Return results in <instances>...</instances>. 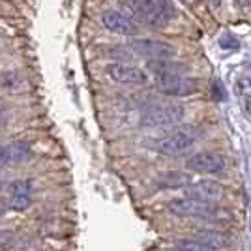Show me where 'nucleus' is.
Wrapping results in <instances>:
<instances>
[{"instance_id": "obj_9", "label": "nucleus", "mask_w": 251, "mask_h": 251, "mask_svg": "<svg viewBox=\"0 0 251 251\" xmlns=\"http://www.w3.org/2000/svg\"><path fill=\"white\" fill-rule=\"evenodd\" d=\"M188 165L197 173H208V175H216L225 169V159L220 154L214 152H201L195 156L189 157Z\"/></svg>"}, {"instance_id": "obj_14", "label": "nucleus", "mask_w": 251, "mask_h": 251, "mask_svg": "<svg viewBox=\"0 0 251 251\" xmlns=\"http://www.w3.org/2000/svg\"><path fill=\"white\" fill-rule=\"evenodd\" d=\"M191 182V176L186 175V173H169L163 178H159V188H165V189H176L182 188V186H188Z\"/></svg>"}, {"instance_id": "obj_4", "label": "nucleus", "mask_w": 251, "mask_h": 251, "mask_svg": "<svg viewBox=\"0 0 251 251\" xmlns=\"http://www.w3.org/2000/svg\"><path fill=\"white\" fill-rule=\"evenodd\" d=\"M169 210L176 216L182 218H201V220H216L218 210L212 206V202H204V201L191 199V197H184V199H173L169 202Z\"/></svg>"}, {"instance_id": "obj_10", "label": "nucleus", "mask_w": 251, "mask_h": 251, "mask_svg": "<svg viewBox=\"0 0 251 251\" xmlns=\"http://www.w3.org/2000/svg\"><path fill=\"white\" fill-rule=\"evenodd\" d=\"M101 23L107 30L115 32V34H122V36H135L137 34V25L129 17L122 15L120 11H105L101 15Z\"/></svg>"}, {"instance_id": "obj_7", "label": "nucleus", "mask_w": 251, "mask_h": 251, "mask_svg": "<svg viewBox=\"0 0 251 251\" xmlns=\"http://www.w3.org/2000/svg\"><path fill=\"white\" fill-rule=\"evenodd\" d=\"M223 195H225L223 186L218 184V182H214V180H201V182H195L193 186H189L186 189V197L204 201V202H212V204L223 199Z\"/></svg>"}, {"instance_id": "obj_8", "label": "nucleus", "mask_w": 251, "mask_h": 251, "mask_svg": "<svg viewBox=\"0 0 251 251\" xmlns=\"http://www.w3.org/2000/svg\"><path fill=\"white\" fill-rule=\"evenodd\" d=\"M32 195H34V186L32 180H17L10 188V208L23 212L32 204Z\"/></svg>"}, {"instance_id": "obj_11", "label": "nucleus", "mask_w": 251, "mask_h": 251, "mask_svg": "<svg viewBox=\"0 0 251 251\" xmlns=\"http://www.w3.org/2000/svg\"><path fill=\"white\" fill-rule=\"evenodd\" d=\"M131 47H133V51L147 58H152V60H165L175 54V49L169 43L154 42V40H141V42L131 43Z\"/></svg>"}, {"instance_id": "obj_23", "label": "nucleus", "mask_w": 251, "mask_h": 251, "mask_svg": "<svg viewBox=\"0 0 251 251\" xmlns=\"http://www.w3.org/2000/svg\"><path fill=\"white\" fill-rule=\"evenodd\" d=\"M0 189H2V188H0Z\"/></svg>"}, {"instance_id": "obj_13", "label": "nucleus", "mask_w": 251, "mask_h": 251, "mask_svg": "<svg viewBox=\"0 0 251 251\" xmlns=\"http://www.w3.org/2000/svg\"><path fill=\"white\" fill-rule=\"evenodd\" d=\"M195 238L204 242L212 250H227L230 246V238L221 230H197Z\"/></svg>"}, {"instance_id": "obj_18", "label": "nucleus", "mask_w": 251, "mask_h": 251, "mask_svg": "<svg viewBox=\"0 0 251 251\" xmlns=\"http://www.w3.org/2000/svg\"><path fill=\"white\" fill-rule=\"evenodd\" d=\"M214 94H216V100H225L227 96H225V92H223V86H221V83H216L214 84Z\"/></svg>"}, {"instance_id": "obj_16", "label": "nucleus", "mask_w": 251, "mask_h": 251, "mask_svg": "<svg viewBox=\"0 0 251 251\" xmlns=\"http://www.w3.org/2000/svg\"><path fill=\"white\" fill-rule=\"evenodd\" d=\"M236 90H238V94L244 96V98H250L251 96V79L250 77H240L238 83H236Z\"/></svg>"}, {"instance_id": "obj_21", "label": "nucleus", "mask_w": 251, "mask_h": 251, "mask_svg": "<svg viewBox=\"0 0 251 251\" xmlns=\"http://www.w3.org/2000/svg\"><path fill=\"white\" fill-rule=\"evenodd\" d=\"M246 109H248V113L251 115V101H248V103H246Z\"/></svg>"}, {"instance_id": "obj_22", "label": "nucleus", "mask_w": 251, "mask_h": 251, "mask_svg": "<svg viewBox=\"0 0 251 251\" xmlns=\"http://www.w3.org/2000/svg\"><path fill=\"white\" fill-rule=\"evenodd\" d=\"M0 251H4V248H0Z\"/></svg>"}, {"instance_id": "obj_15", "label": "nucleus", "mask_w": 251, "mask_h": 251, "mask_svg": "<svg viewBox=\"0 0 251 251\" xmlns=\"http://www.w3.org/2000/svg\"><path fill=\"white\" fill-rule=\"evenodd\" d=\"M175 250L176 251H216L204 242L197 240V238H180L175 242Z\"/></svg>"}, {"instance_id": "obj_19", "label": "nucleus", "mask_w": 251, "mask_h": 251, "mask_svg": "<svg viewBox=\"0 0 251 251\" xmlns=\"http://www.w3.org/2000/svg\"><path fill=\"white\" fill-rule=\"evenodd\" d=\"M4 156H6V147H0V167H4V165H6Z\"/></svg>"}, {"instance_id": "obj_3", "label": "nucleus", "mask_w": 251, "mask_h": 251, "mask_svg": "<svg viewBox=\"0 0 251 251\" xmlns=\"http://www.w3.org/2000/svg\"><path fill=\"white\" fill-rule=\"evenodd\" d=\"M195 141H197L195 131L191 127H184V129H176L175 133L157 139L154 148L163 156H182L193 148Z\"/></svg>"}, {"instance_id": "obj_2", "label": "nucleus", "mask_w": 251, "mask_h": 251, "mask_svg": "<svg viewBox=\"0 0 251 251\" xmlns=\"http://www.w3.org/2000/svg\"><path fill=\"white\" fill-rule=\"evenodd\" d=\"M133 10L141 21L150 26H165L173 17L167 0H133Z\"/></svg>"}, {"instance_id": "obj_17", "label": "nucleus", "mask_w": 251, "mask_h": 251, "mask_svg": "<svg viewBox=\"0 0 251 251\" xmlns=\"http://www.w3.org/2000/svg\"><path fill=\"white\" fill-rule=\"evenodd\" d=\"M220 45L223 49H238V40H234L230 36H225V38L220 40Z\"/></svg>"}, {"instance_id": "obj_20", "label": "nucleus", "mask_w": 251, "mask_h": 251, "mask_svg": "<svg viewBox=\"0 0 251 251\" xmlns=\"http://www.w3.org/2000/svg\"><path fill=\"white\" fill-rule=\"evenodd\" d=\"M4 124H6V115H4V111L0 109V129L4 127Z\"/></svg>"}, {"instance_id": "obj_1", "label": "nucleus", "mask_w": 251, "mask_h": 251, "mask_svg": "<svg viewBox=\"0 0 251 251\" xmlns=\"http://www.w3.org/2000/svg\"><path fill=\"white\" fill-rule=\"evenodd\" d=\"M186 111L178 103H156L150 105L141 122L147 127H167V126H176L184 120Z\"/></svg>"}, {"instance_id": "obj_6", "label": "nucleus", "mask_w": 251, "mask_h": 251, "mask_svg": "<svg viewBox=\"0 0 251 251\" xmlns=\"http://www.w3.org/2000/svg\"><path fill=\"white\" fill-rule=\"evenodd\" d=\"M105 72L113 81L120 84H145L148 81L147 74L143 70H139L135 66H127V64H109Z\"/></svg>"}, {"instance_id": "obj_12", "label": "nucleus", "mask_w": 251, "mask_h": 251, "mask_svg": "<svg viewBox=\"0 0 251 251\" xmlns=\"http://www.w3.org/2000/svg\"><path fill=\"white\" fill-rule=\"evenodd\" d=\"M30 147L25 143V141H13L6 147V156H4V161L6 165H17V163H23L30 157Z\"/></svg>"}, {"instance_id": "obj_5", "label": "nucleus", "mask_w": 251, "mask_h": 251, "mask_svg": "<svg viewBox=\"0 0 251 251\" xmlns=\"http://www.w3.org/2000/svg\"><path fill=\"white\" fill-rule=\"evenodd\" d=\"M157 88L169 96H189L197 92V83L189 77H182L180 74L157 75Z\"/></svg>"}]
</instances>
